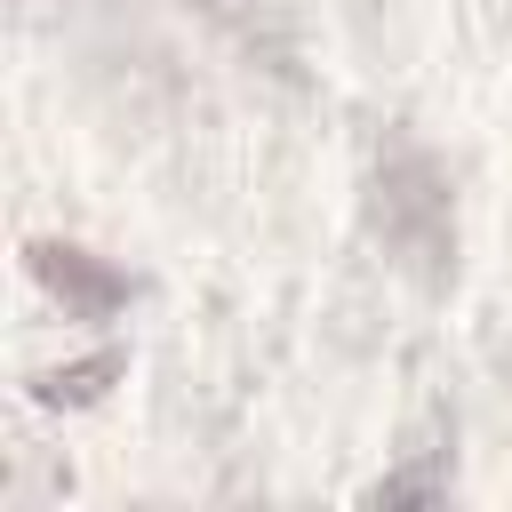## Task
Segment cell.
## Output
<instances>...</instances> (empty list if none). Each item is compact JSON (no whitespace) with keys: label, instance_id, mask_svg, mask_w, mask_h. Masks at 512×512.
<instances>
[{"label":"cell","instance_id":"obj_2","mask_svg":"<svg viewBox=\"0 0 512 512\" xmlns=\"http://www.w3.org/2000/svg\"><path fill=\"white\" fill-rule=\"evenodd\" d=\"M24 264H32V280H40L72 320H112V312L128 304V272H112L104 256H88V248H72V240H32Z\"/></svg>","mask_w":512,"mask_h":512},{"label":"cell","instance_id":"obj_4","mask_svg":"<svg viewBox=\"0 0 512 512\" xmlns=\"http://www.w3.org/2000/svg\"><path fill=\"white\" fill-rule=\"evenodd\" d=\"M104 376H120V352H112V344H104V352H88L80 368L40 376V400H96V392H104Z\"/></svg>","mask_w":512,"mask_h":512},{"label":"cell","instance_id":"obj_3","mask_svg":"<svg viewBox=\"0 0 512 512\" xmlns=\"http://www.w3.org/2000/svg\"><path fill=\"white\" fill-rule=\"evenodd\" d=\"M200 24H216L224 40H240L248 56H288V40H280V8L272 0H184Z\"/></svg>","mask_w":512,"mask_h":512},{"label":"cell","instance_id":"obj_1","mask_svg":"<svg viewBox=\"0 0 512 512\" xmlns=\"http://www.w3.org/2000/svg\"><path fill=\"white\" fill-rule=\"evenodd\" d=\"M360 208H368V240L384 248L392 272H408L416 288L456 280V184H448V168H440V152L424 136L384 128Z\"/></svg>","mask_w":512,"mask_h":512}]
</instances>
